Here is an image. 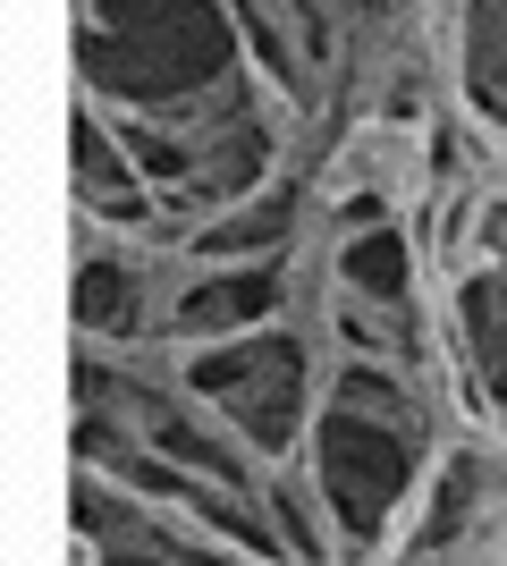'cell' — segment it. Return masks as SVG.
I'll return each mask as SVG.
<instances>
[{
  "instance_id": "6da1fadb",
  "label": "cell",
  "mask_w": 507,
  "mask_h": 566,
  "mask_svg": "<svg viewBox=\"0 0 507 566\" xmlns=\"http://www.w3.org/2000/svg\"><path fill=\"white\" fill-rule=\"evenodd\" d=\"M356 280H363V287H398V237L356 245Z\"/></svg>"
}]
</instances>
